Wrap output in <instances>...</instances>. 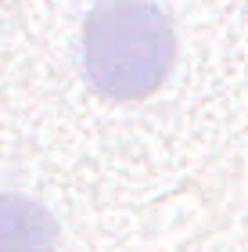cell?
<instances>
[{
    "label": "cell",
    "mask_w": 248,
    "mask_h": 252,
    "mask_svg": "<svg viewBox=\"0 0 248 252\" xmlns=\"http://www.w3.org/2000/svg\"><path fill=\"white\" fill-rule=\"evenodd\" d=\"M58 220L26 194L0 191V252H54Z\"/></svg>",
    "instance_id": "obj_2"
},
{
    "label": "cell",
    "mask_w": 248,
    "mask_h": 252,
    "mask_svg": "<svg viewBox=\"0 0 248 252\" xmlns=\"http://www.w3.org/2000/svg\"><path fill=\"white\" fill-rule=\"evenodd\" d=\"M176 62V32L151 0H101L83 26L86 79L111 101H144Z\"/></svg>",
    "instance_id": "obj_1"
}]
</instances>
